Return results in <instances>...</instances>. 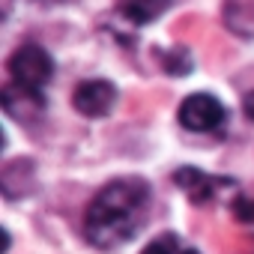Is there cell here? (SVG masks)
I'll use <instances>...</instances> for the list:
<instances>
[{
  "instance_id": "cell-1",
  "label": "cell",
  "mask_w": 254,
  "mask_h": 254,
  "mask_svg": "<svg viewBox=\"0 0 254 254\" xmlns=\"http://www.w3.org/2000/svg\"><path fill=\"white\" fill-rule=\"evenodd\" d=\"M150 186L141 177H120L96 191L84 212V236L96 248L129 242L147 221Z\"/></svg>"
},
{
  "instance_id": "cell-2",
  "label": "cell",
  "mask_w": 254,
  "mask_h": 254,
  "mask_svg": "<svg viewBox=\"0 0 254 254\" xmlns=\"http://www.w3.org/2000/svg\"><path fill=\"white\" fill-rule=\"evenodd\" d=\"M6 69H9V75H12L15 84L42 93V87H45V84L51 81V75H54V60H51L48 51L39 48V45H21V48L12 51Z\"/></svg>"
},
{
  "instance_id": "cell-3",
  "label": "cell",
  "mask_w": 254,
  "mask_h": 254,
  "mask_svg": "<svg viewBox=\"0 0 254 254\" xmlns=\"http://www.w3.org/2000/svg\"><path fill=\"white\" fill-rule=\"evenodd\" d=\"M227 120L224 105L209 93H194L180 105V123L189 132H215Z\"/></svg>"
},
{
  "instance_id": "cell-4",
  "label": "cell",
  "mask_w": 254,
  "mask_h": 254,
  "mask_svg": "<svg viewBox=\"0 0 254 254\" xmlns=\"http://www.w3.org/2000/svg\"><path fill=\"white\" fill-rule=\"evenodd\" d=\"M114 102H117V87L111 81H102V78L84 81L72 93V105L84 117H105V114H111Z\"/></svg>"
},
{
  "instance_id": "cell-5",
  "label": "cell",
  "mask_w": 254,
  "mask_h": 254,
  "mask_svg": "<svg viewBox=\"0 0 254 254\" xmlns=\"http://www.w3.org/2000/svg\"><path fill=\"white\" fill-rule=\"evenodd\" d=\"M3 111L15 120H36L45 111V102H42L39 90H30V87H21V84L9 81L3 87Z\"/></svg>"
},
{
  "instance_id": "cell-6",
  "label": "cell",
  "mask_w": 254,
  "mask_h": 254,
  "mask_svg": "<svg viewBox=\"0 0 254 254\" xmlns=\"http://www.w3.org/2000/svg\"><path fill=\"white\" fill-rule=\"evenodd\" d=\"M177 186L189 194L191 203H209L215 194H218V186H227L230 180H215V177H206L203 171L197 168H180L174 174Z\"/></svg>"
},
{
  "instance_id": "cell-7",
  "label": "cell",
  "mask_w": 254,
  "mask_h": 254,
  "mask_svg": "<svg viewBox=\"0 0 254 254\" xmlns=\"http://www.w3.org/2000/svg\"><path fill=\"white\" fill-rule=\"evenodd\" d=\"M168 3L171 0H117V9L132 24H150L168 9Z\"/></svg>"
},
{
  "instance_id": "cell-8",
  "label": "cell",
  "mask_w": 254,
  "mask_h": 254,
  "mask_svg": "<svg viewBox=\"0 0 254 254\" xmlns=\"http://www.w3.org/2000/svg\"><path fill=\"white\" fill-rule=\"evenodd\" d=\"M141 254H200V251L191 248V245H186L177 233H162V236H156Z\"/></svg>"
},
{
  "instance_id": "cell-9",
  "label": "cell",
  "mask_w": 254,
  "mask_h": 254,
  "mask_svg": "<svg viewBox=\"0 0 254 254\" xmlns=\"http://www.w3.org/2000/svg\"><path fill=\"white\" fill-rule=\"evenodd\" d=\"M233 218L242 224H254V197H236L233 200Z\"/></svg>"
},
{
  "instance_id": "cell-10",
  "label": "cell",
  "mask_w": 254,
  "mask_h": 254,
  "mask_svg": "<svg viewBox=\"0 0 254 254\" xmlns=\"http://www.w3.org/2000/svg\"><path fill=\"white\" fill-rule=\"evenodd\" d=\"M162 66H165L168 72H174V75H183V72L191 69V60L186 57V51H171V57L162 60Z\"/></svg>"
},
{
  "instance_id": "cell-11",
  "label": "cell",
  "mask_w": 254,
  "mask_h": 254,
  "mask_svg": "<svg viewBox=\"0 0 254 254\" xmlns=\"http://www.w3.org/2000/svg\"><path fill=\"white\" fill-rule=\"evenodd\" d=\"M242 108H245V117L248 120H254V90L245 96V102H242Z\"/></svg>"
}]
</instances>
